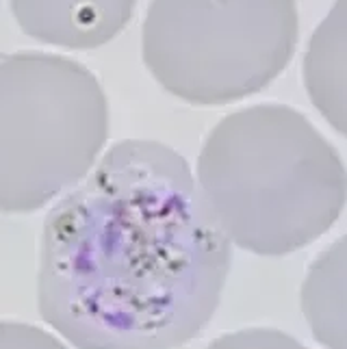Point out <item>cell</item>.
<instances>
[{
    "label": "cell",
    "instance_id": "obj_1",
    "mask_svg": "<svg viewBox=\"0 0 347 349\" xmlns=\"http://www.w3.org/2000/svg\"><path fill=\"white\" fill-rule=\"evenodd\" d=\"M230 263L187 159L124 139L48 210L37 308L76 349H176L210 323Z\"/></svg>",
    "mask_w": 347,
    "mask_h": 349
},
{
    "label": "cell",
    "instance_id": "obj_2",
    "mask_svg": "<svg viewBox=\"0 0 347 349\" xmlns=\"http://www.w3.org/2000/svg\"><path fill=\"white\" fill-rule=\"evenodd\" d=\"M195 182L230 245L286 256L323 237L347 204V167L302 111L260 102L206 135Z\"/></svg>",
    "mask_w": 347,
    "mask_h": 349
},
{
    "label": "cell",
    "instance_id": "obj_3",
    "mask_svg": "<svg viewBox=\"0 0 347 349\" xmlns=\"http://www.w3.org/2000/svg\"><path fill=\"white\" fill-rule=\"evenodd\" d=\"M106 139L108 100L87 65L41 50L0 57V212L61 198L94 170Z\"/></svg>",
    "mask_w": 347,
    "mask_h": 349
},
{
    "label": "cell",
    "instance_id": "obj_4",
    "mask_svg": "<svg viewBox=\"0 0 347 349\" xmlns=\"http://www.w3.org/2000/svg\"><path fill=\"white\" fill-rule=\"evenodd\" d=\"M297 39L295 0H150L141 57L167 94L217 106L274 83Z\"/></svg>",
    "mask_w": 347,
    "mask_h": 349
},
{
    "label": "cell",
    "instance_id": "obj_5",
    "mask_svg": "<svg viewBox=\"0 0 347 349\" xmlns=\"http://www.w3.org/2000/svg\"><path fill=\"white\" fill-rule=\"evenodd\" d=\"M139 0H9L15 22L33 39L63 50H94L133 20Z\"/></svg>",
    "mask_w": 347,
    "mask_h": 349
},
{
    "label": "cell",
    "instance_id": "obj_6",
    "mask_svg": "<svg viewBox=\"0 0 347 349\" xmlns=\"http://www.w3.org/2000/svg\"><path fill=\"white\" fill-rule=\"evenodd\" d=\"M308 100L347 139V0H334L312 31L302 59Z\"/></svg>",
    "mask_w": 347,
    "mask_h": 349
},
{
    "label": "cell",
    "instance_id": "obj_7",
    "mask_svg": "<svg viewBox=\"0 0 347 349\" xmlns=\"http://www.w3.org/2000/svg\"><path fill=\"white\" fill-rule=\"evenodd\" d=\"M300 304L308 330L325 349H347V232L308 265Z\"/></svg>",
    "mask_w": 347,
    "mask_h": 349
},
{
    "label": "cell",
    "instance_id": "obj_8",
    "mask_svg": "<svg viewBox=\"0 0 347 349\" xmlns=\"http://www.w3.org/2000/svg\"><path fill=\"white\" fill-rule=\"evenodd\" d=\"M206 349H311L276 328H243L217 336Z\"/></svg>",
    "mask_w": 347,
    "mask_h": 349
},
{
    "label": "cell",
    "instance_id": "obj_9",
    "mask_svg": "<svg viewBox=\"0 0 347 349\" xmlns=\"http://www.w3.org/2000/svg\"><path fill=\"white\" fill-rule=\"evenodd\" d=\"M0 349H69L57 334L24 323V321L0 319Z\"/></svg>",
    "mask_w": 347,
    "mask_h": 349
}]
</instances>
